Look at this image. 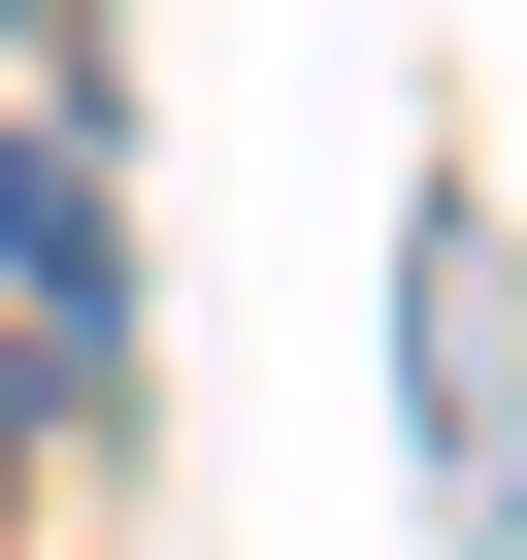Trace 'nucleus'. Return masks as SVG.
<instances>
[{
  "mask_svg": "<svg viewBox=\"0 0 527 560\" xmlns=\"http://www.w3.org/2000/svg\"><path fill=\"white\" fill-rule=\"evenodd\" d=\"M0 396H34V429H99V396H132V231H99V100H34V132H0Z\"/></svg>",
  "mask_w": 527,
  "mask_h": 560,
  "instance_id": "1",
  "label": "nucleus"
},
{
  "mask_svg": "<svg viewBox=\"0 0 527 560\" xmlns=\"http://www.w3.org/2000/svg\"><path fill=\"white\" fill-rule=\"evenodd\" d=\"M396 330H429V494L527 527V298H494V231H461V198L396 231Z\"/></svg>",
  "mask_w": 527,
  "mask_h": 560,
  "instance_id": "2",
  "label": "nucleus"
},
{
  "mask_svg": "<svg viewBox=\"0 0 527 560\" xmlns=\"http://www.w3.org/2000/svg\"><path fill=\"white\" fill-rule=\"evenodd\" d=\"M34 34H67V0H0V67H34Z\"/></svg>",
  "mask_w": 527,
  "mask_h": 560,
  "instance_id": "3",
  "label": "nucleus"
}]
</instances>
